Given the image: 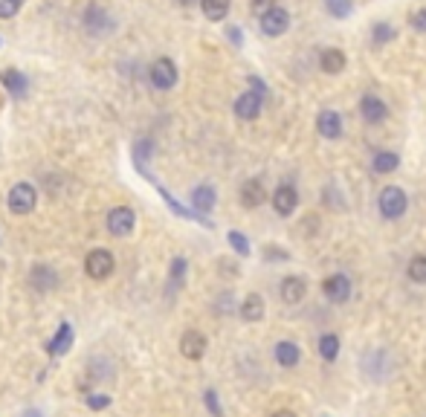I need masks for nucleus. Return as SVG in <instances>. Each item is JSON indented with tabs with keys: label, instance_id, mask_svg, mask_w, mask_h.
Instances as JSON below:
<instances>
[{
	"label": "nucleus",
	"instance_id": "nucleus-1",
	"mask_svg": "<svg viewBox=\"0 0 426 417\" xmlns=\"http://www.w3.org/2000/svg\"><path fill=\"white\" fill-rule=\"evenodd\" d=\"M406 206H409V198H406V191L400 188V186H386L380 191V214L386 220H397V217H404L406 214Z\"/></svg>",
	"mask_w": 426,
	"mask_h": 417
},
{
	"label": "nucleus",
	"instance_id": "nucleus-2",
	"mask_svg": "<svg viewBox=\"0 0 426 417\" xmlns=\"http://www.w3.org/2000/svg\"><path fill=\"white\" fill-rule=\"evenodd\" d=\"M6 203H9L12 214H30L35 209V203H38V191L30 183H18V186H12Z\"/></svg>",
	"mask_w": 426,
	"mask_h": 417
},
{
	"label": "nucleus",
	"instance_id": "nucleus-3",
	"mask_svg": "<svg viewBox=\"0 0 426 417\" xmlns=\"http://www.w3.org/2000/svg\"><path fill=\"white\" fill-rule=\"evenodd\" d=\"M113 267H116V261H113V255H110L108 250H93V252H87V258H84V273H87L93 281L110 278Z\"/></svg>",
	"mask_w": 426,
	"mask_h": 417
},
{
	"label": "nucleus",
	"instance_id": "nucleus-4",
	"mask_svg": "<svg viewBox=\"0 0 426 417\" xmlns=\"http://www.w3.org/2000/svg\"><path fill=\"white\" fill-rule=\"evenodd\" d=\"M351 278L348 276H342V273H334V276H328L325 281H322V293H325V299L330 302V304H345L348 299H351Z\"/></svg>",
	"mask_w": 426,
	"mask_h": 417
},
{
	"label": "nucleus",
	"instance_id": "nucleus-5",
	"mask_svg": "<svg viewBox=\"0 0 426 417\" xmlns=\"http://www.w3.org/2000/svg\"><path fill=\"white\" fill-rule=\"evenodd\" d=\"M151 84L157 87V90H172L174 84H177V67H174V61L172 58H157L154 64H151Z\"/></svg>",
	"mask_w": 426,
	"mask_h": 417
},
{
	"label": "nucleus",
	"instance_id": "nucleus-6",
	"mask_svg": "<svg viewBox=\"0 0 426 417\" xmlns=\"http://www.w3.org/2000/svg\"><path fill=\"white\" fill-rule=\"evenodd\" d=\"M134 226H136V214H134V209H128V206H116V209H110V214H108V229H110V235L125 238V235L134 232Z\"/></svg>",
	"mask_w": 426,
	"mask_h": 417
},
{
	"label": "nucleus",
	"instance_id": "nucleus-7",
	"mask_svg": "<svg viewBox=\"0 0 426 417\" xmlns=\"http://www.w3.org/2000/svg\"><path fill=\"white\" fill-rule=\"evenodd\" d=\"M296 206H299V191L290 183H284V186H278L273 191V209H276V214L290 217L296 212Z\"/></svg>",
	"mask_w": 426,
	"mask_h": 417
},
{
	"label": "nucleus",
	"instance_id": "nucleus-8",
	"mask_svg": "<svg viewBox=\"0 0 426 417\" xmlns=\"http://www.w3.org/2000/svg\"><path fill=\"white\" fill-rule=\"evenodd\" d=\"M288 27H290V15L284 12L281 6L270 9L267 15H262V32H264V35H270V38L284 35V32H288Z\"/></svg>",
	"mask_w": 426,
	"mask_h": 417
},
{
	"label": "nucleus",
	"instance_id": "nucleus-9",
	"mask_svg": "<svg viewBox=\"0 0 426 417\" xmlns=\"http://www.w3.org/2000/svg\"><path fill=\"white\" fill-rule=\"evenodd\" d=\"M180 354L186 359H192V362L203 359V354H206V336L200 331H186L180 336Z\"/></svg>",
	"mask_w": 426,
	"mask_h": 417
},
{
	"label": "nucleus",
	"instance_id": "nucleus-10",
	"mask_svg": "<svg viewBox=\"0 0 426 417\" xmlns=\"http://www.w3.org/2000/svg\"><path fill=\"white\" fill-rule=\"evenodd\" d=\"M258 113H262V93L247 90V93H241L238 99H235V116H238V119L250 122V119H255Z\"/></svg>",
	"mask_w": 426,
	"mask_h": 417
},
{
	"label": "nucleus",
	"instance_id": "nucleus-11",
	"mask_svg": "<svg viewBox=\"0 0 426 417\" xmlns=\"http://www.w3.org/2000/svg\"><path fill=\"white\" fill-rule=\"evenodd\" d=\"M360 116L368 122V125H380V122H386V116H389V108H386L383 99H377V96H363Z\"/></svg>",
	"mask_w": 426,
	"mask_h": 417
},
{
	"label": "nucleus",
	"instance_id": "nucleus-12",
	"mask_svg": "<svg viewBox=\"0 0 426 417\" xmlns=\"http://www.w3.org/2000/svg\"><path fill=\"white\" fill-rule=\"evenodd\" d=\"M307 296V281L302 276H288L281 281V302L284 304H302Z\"/></svg>",
	"mask_w": 426,
	"mask_h": 417
},
{
	"label": "nucleus",
	"instance_id": "nucleus-13",
	"mask_svg": "<svg viewBox=\"0 0 426 417\" xmlns=\"http://www.w3.org/2000/svg\"><path fill=\"white\" fill-rule=\"evenodd\" d=\"M238 198H241V206L244 209H258V206H262L264 200H267V191H264V183L262 180H247L244 186H241V194H238Z\"/></svg>",
	"mask_w": 426,
	"mask_h": 417
},
{
	"label": "nucleus",
	"instance_id": "nucleus-14",
	"mask_svg": "<svg viewBox=\"0 0 426 417\" xmlns=\"http://www.w3.org/2000/svg\"><path fill=\"white\" fill-rule=\"evenodd\" d=\"M316 131H319L325 139H340V136H342V119H340V113L322 110V113L316 116Z\"/></svg>",
	"mask_w": 426,
	"mask_h": 417
},
{
	"label": "nucleus",
	"instance_id": "nucleus-15",
	"mask_svg": "<svg viewBox=\"0 0 426 417\" xmlns=\"http://www.w3.org/2000/svg\"><path fill=\"white\" fill-rule=\"evenodd\" d=\"M30 284H32L35 290L46 293V290H53V287L58 284V276H56V269H53V267H46V264H35V267H32V273H30Z\"/></svg>",
	"mask_w": 426,
	"mask_h": 417
},
{
	"label": "nucleus",
	"instance_id": "nucleus-16",
	"mask_svg": "<svg viewBox=\"0 0 426 417\" xmlns=\"http://www.w3.org/2000/svg\"><path fill=\"white\" fill-rule=\"evenodd\" d=\"M273 354H276V362H278L281 368H296V365H299V359H302V348L296 345V342H290V339L278 342Z\"/></svg>",
	"mask_w": 426,
	"mask_h": 417
},
{
	"label": "nucleus",
	"instance_id": "nucleus-17",
	"mask_svg": "<svg viewBox=\"0 0 426 417\" xmlns=\"http://www.w3.org/2000/svg\"><path fill=\"white\" fill-rule=\"evenodd\" d=\"M238 313H241L244 322H262L264 319V299L258 296V293H250V296L241 302Z\"/></svg>",
	"mask_w": 426,
	"mask_h": 417
},
{
	"label": "nucleus",
	"instance_id": "nucleus-18",
	"mask_svg": "<svg viewBox=\"0 0 426 417\" xmlns=\"http://www.w3.org/2000/svg\"><path fill=\"white\" fill-rule=\"evenodd\" d=\"M192 206L198 212H212V209H215V188H212V186H198L192 191Z\"/></svg>",
	"mask_w": 426,
	"mask_h": 417
},
{
	"label": "nucleus",
	"instance_id": "nucleus-19",
	"mask_svg": "<svg viewBox=\"0 0 426 417\" xmlns=\"http://www.w3.org/2000/svg\"><path fill=\"white\" fill-rule=\"evenodd\" d=\"M319 64H322V70L328 72V76H340V72L345 70V56L340 50H325Z\"/></svg>",
	"mask_w": 426,
	"mask_h": 417
},
{
	"label": "nucleus",
	"instance_id": "nucleus-20",
	"mask_svg": "<svg viewBox=\"0 0 426 417\" xmlns=\"http://www.w3.org/2000/svg\"><path fill=\"white\" fill-rule=\"evenodd\" d=\"M319 357L325 362H334L340 357V336L337 333H322L319 336Z\"/></svg>",
	"mask_w": 426,
	"mask_h": 417
},
{
	"label": "nucleus",
	"instance_id": "nucleus-21",
	"mask_svg": "<svg viewBox=\"0 0 426 417\" xmlns=\"http://www.w3.org/2000/svg\"><path fill=\"white\" fill-rule=\"evenodd\" d=\"M70 345H73V328H70L67 322L61 325V331H58V336L50 342V354L53 357H61V354H67L70 351Z\"/></svg>",
	"mask_w": 426,
	"mask_h": 417
},
{
	"label": "nucleus",
	"instance_id": "nucleus-22",
	"mask_svg": "<svg viewBox=\"0 0 426 417\" xmlns=\"http://www.w3.org/2000/svg\"><path fill=\"white\" fill-rule=\"evenodd\" d=\"M397 165H400V157L392 154V151H380V154H374V160H371V168L377 171V174H392Z\"/></svg>",
	"mask_w": 426,
	"mask_h": 417
},
{
	"label": "nucleus",
	"instance_id": "nucleus-23",
	"mask_svg": "<svg viewBox=\"0 0 426 417\" xmlns=\"http://www.w3.org/2000/svg\"><path fill=\"white\" fill-rule=\"evenodd\" d=\"M200 6L209 20H224L229 15V0H200Z\"/></svg>",
	"mask_w": 426,
	"mask_h": 417
},
{
	"label": "nucleus",
	"instance_id": "nucleus-24",
	"mask_svg": "<svg viewBox=\"0 0 426 417\" xmlns=\"http://www.w3.org/2000/svg\"><path fill=\"white\" fill-rule=\"evenodd\" d=\"M4 84H6V90L12 96H23V93H27V79H23V72H18V70H6L4 72Z\"/></svg>",
	"mask_w": 426,
	"mask_h": 417
},
{
	"label": "nucleus",
	"instance_id": "nucleus-25",
	"mask_svg": "<svg viewBox=\"0 0 426 417\" xmlns=\"http://www.w3.org/2000/svg\"><path fill=\"white\" fill-rule=\"evenodd\" d=\"M406 276H409V281H415V284H426V255H415V258L409 261Z\"/></svg>",
	"mask_w": 426,
	"mask_h": 417
},
{
	"label": "nucleus",
	"instance_id": "nucleus-26",
	"mask_svg": "<svg viewBox=\"0 0 426 417\" xmlns=\"http://www.w3.org/2000/svg\"><path fill=\"white\" fill-rule=\"evenodd\" d=\"M169 278H172V281H169V284H172V287H169L172 293H174L177 287H183V278H186V258H174V261H172V276H169Z\"/></svg>",
	"mask_w": 426,
	"mask_h": 417
},
{
	"label": "nucleus",
	"instance_id": "nucleus-27",
	"mask_svg": "<svg viewBox=\"0 0 426 417\" xmlns=\"http://www.w3.org/2000/svg\"><path fill=\"white\" fill-rule=\"evenodd\" d=\"M325 6L334 18H348L354 9V0H325Z\"/></svg>",
	"mask_w": 426,
	"mask_h": 417
},
{
	"label": "nucleus",
	"instance_id": "nucleus-28",
	"mask_svg": "<svg viewBox=\"0 0 426 417\" xmlns=\"http://www.w3.org/2000/svg\"><path fill=\"white\" fill-rule=\"evenodd\" d=\"M84 23H87V30L99 32V30H105L102 23H108V15H105V12H99L96 6H93V9H87V15H84Z\"/></svg>",
	"mask_w": 426,
	"mask_h": 417
},
{
	"label": "nucleus",
	"instance_id": "nucleus-29",
	"mask_svg": "<svg viewBox=\"0 0 426 417\" xmlns=\"http://www.w3.org/2000/svg\"><path fill=\"white\" fill-rule=\"evenodd\" d=\"M371 38H374V44H377V46H380V44H386V41H392V38H394V30L389 27V23H377L374 32H371Z\"/></svg>",
	"mask_w": 426,
	"mask_h": 417
},
{
	"label": "nucleus",
	"instance_id": "nucleus-30",
	"mask_svg": "<svg viewBox=\"0 0 426 417\" xmlns=\"http://www.w3.org/2000/svg\"><path fill=\"white\" fill-rule=\"evenodd\" d=\"M229 243H232V250L238 255H250V240L241 232H229Z\"/></svg>",
	"mask_w": 426,
	"mask_h": 417
},
{
	"label": "nucleus",
	"instance_id": "nucleus-31",
	"mask_svg": "<svg viewBox=\"0 0 426 417\" xmlns=\"http://www.w3.org/2000/svg\"><path fill=\"white\" fill-rule=\"evenodd\" d=\"M203 400H206V409L212 411V417H224V409H221V403H218V391H206L203 394Z\"/></svg>",
	"mask_w": 426,
	"mask_h": 417
},
{
	"label": "nucleus",
	"instance_id": "nucleus-32",
	"mask_svg": "<svg viewBox=\"0 0 426 417\" xmlns=\"http://www.w3.org/2000/svg\"><path fill=\"white\" fill-rule=\"evenodd\" d=\"M20 9V0H0V18H12Z\"/></svg>",
	"mask_w": 426,
	"mask_h": 417
},
{
	"label": "nucleus",
	"instance_id": "nucleus-33",
	"mask_svg": "<svg viewBox=\"0 0 426 417\" xmlns=\"http://www.w3.org/2000/svg\"><path fill=\"white\" fill-rule=\"evenodd\" d=\"M87 406L99 411V409L110 406V394H87Z\"/></svg>",
	"mask_w": 426,
	"mask_h": 417
},
{
	"label": "nucleus",
	"instance_id": "nucleus-34",
	"mask_svg": "<svg viewBox=\"0 0 426 417\" xmlns=\"http://www.w3.org/2000/svg\"><path fill=\"white\" fill-rule=\"evenodd\" d=\"M270 9H276V0H252V12L255 15H267Z\"/></svg>",
	"mask_w": 426,
	"mask_h": 417
},
{
	"label": "nucleus",
	"instance_id": "nucleus-35",
	"mask_svg": "<svg viewBox=\"0 0 426 417\" xmlns=\"http://www.w3.org/2000/svg\"><path fill=\"white\" fill-rule=\"evenodd\" d=\"M148 154H151V142H139L136 148H134V157L139 160V165L146 162V157H148Z\"/></svg>",
	"mask_w": 426,
	"mask_h": 417
},
{
	"label": "nucleus",
	"instance_id": "nucleus-36",
	"mask_svg": "<svg viewBox=\"0 0 426 417\" xmlns=\"http://www.w3.org/2000/svg\"><path fill=\"white\" fill-rule=\"evenodd\" d=\"M412 23H415V30H418V32H426V9H420V12L412 18Z\"/></svg>",
	"mask_w": 426,
	"mask_h": 417
},
{
	"label": "nucleus",
	"instance_id": "nucleus-37",
	"mask_svg": "<svg viewBox=\"0 0 426 417\" xmlns=\"http://www.w3.org/2000/svg\"><path fill=\"white\" fill-rule=\"evenodd\" d=\"M218 302H221V304H218V310H221V313H229V310H232V304H229V302H232V296H229V293H226V296H221Z\"/></svg>",
	"mask_w": 426,
	"mask_h": 417
},
{
	"label": "nucleus",
	"instance_id": "nucleus-38",
	"mask_svg": "<svg viewBox=\"0 0 426 417\" xmlns=\"http://www.w3.org/2000/svg\"><path fill=\"white\" fill-rule=\"evenodd\" d=\"M270 417H296V414H293L290 409H281V411H273Z\"/></svg>",
	"mask_w": 426,
	"mask_h": 417
},
{
	"label": "nucleus",
	"instance_id": "nucleus-39",
	"mask_svg": "<svg viewBox=\"0 0 426 417\" xmlns=\"http://www.w3.org/2000/svg\"><path fill=\"white\" fill-rule=\"evenodd\" d=\"M177 4H183V6H192V4H198V0H177Z\"/></svg>",
	"mask_w": 426,
	"mask_h": 417
}]
</instances>
